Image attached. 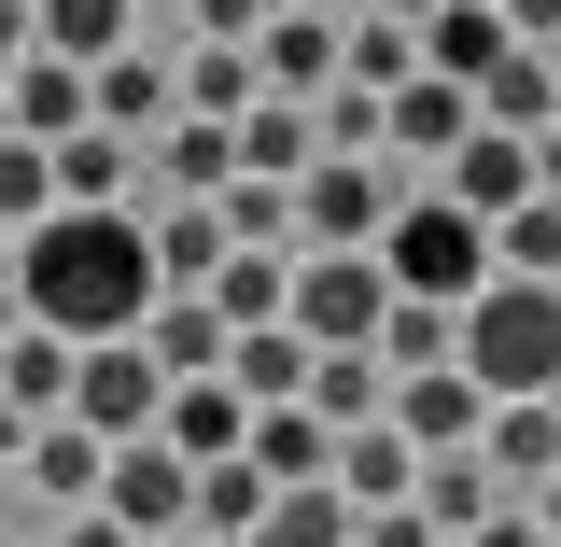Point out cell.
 <instances>
[{
	"mask_svg": "<svg viewBox=\"0 0 561 547\" xmlns=\"http://www.w3.org/2000/svg\"><path fill=\"white\" fill-rule=\"evenodd\" d=\"M14 295L57 338H140V309L169 295L154 281V225L140 210H43V225H14Z\"/></svg>",
	"mask_w": 561,
	"mask_h": 547,
	"instance_id": "1",
	"label": "cell"
},
{
	"mask_svg": "<svg viewBox=\"0 0 561 547\" xmlns=\"http://www.w3.org/2000/svg\"><path fill=\"white\" fill-rule=\"evenodd\" d=\"M463 365H478V394H561V281L491 267L463 295Z\"/></svg>",
	"mask_w": 561,
	"mask_h": 547,
	"instance_id": "2",
	"label": "cell"
},
{
	"mask_svg": "<svg viewBox=\"0 0 561 547\" xmlns=\"http://www.w3.org/2000/svg\"><path fill=\"white\" fill-rule=\"evenodd\" d=\"M379 267H393V295H478L491 281V225L449 183H408L393 225H379Z\"/></svg>",
	"mask_w": 561,
	"mask_h": 547,
	"instance_id": "3",
	"label": "cell"
},
{
	"mask_svg": "<svg viewBox=\"0 0 561 547\" xmlns=\"http://www.w3.org/2000/svg\"><path fill=\"white\" fill-rule=\"evenodd\" d=\"M393 155H309L295 169V239H365L379 253V225H393Z\"/></svg>",
	"mask_w": 561,
	"mask_h": 547,
	"instance_id": "4",
	"label": "cell"
},
{
	"mask_svg": "<svg viewBox=\"0 0 561 547\" xmlns=\"http://www.w3.org/2000/svg\"><path fill=\"white\" fill-rule=\"evenodd\" d=\"M154 408H169V365L140 338H84L70 351V421L84 435H154Z\"/></svg>",
	"mask_w": 561,
	"mask_h": 547,
	"instance_id": "5",
	"label": "cell"
},
{
	"mask_svg": "<svg viewBox=\"0 0 561 547\" xmlns=\"http://www.w3.org/2000/svg\"><path fill=\"white\" fill-rule=\"evenodd\" d=\"M99 505H113L127 534H169V520H197V449H169V435H113V464H99Z\"/></svg>",
	"mask_w": 561,
	"mask_h": 547,
	"instance_id": "6",
	"label": "cell"
},
{
	"mask_svg": "<svg viewBox=\"0 0 561 547\" xmlns=\"http://www.w3.org/2000/svg\"><path fill=\"white\" fill-rule=\"evenodd\" d=\"M140 169H154V197H225L239 183V113H169L140 140Z\"/></svg>",
	"mask_w": 561,
	"mask_h": 547,
	"instance_id": "7",
	"label": "cell"
},
{
	"mask_svg": "<svg viewBox=\"0 0 561 547\" xmlns=\"http://www.w3.org/2000/svg\"><path fill=\"white\" fill-rule=\"evenodd\" d=\"M435 183H449V197H463V210L491 225V210H519V197H534V140H519V127H491V113H478V127H463L449 155H435Z\"/></svg>",
	"mask_w": 561,
	"mask_h": 547,
	"instance_id": "8",
	"label": "cell"
},
{
	"mask_svg": "<svg viewBox=\"0 0 561 547\" xmlns=\"http://www.w3.org/2000/svg\"><path fill=\"white\" fill-rule=\"evenodd\" d=\"M463 127H478V99H463L449 70H408V84L379 99V155H408V169H435V155H449Z\"/></svg>",
	"mask_w": 561,
	"mask_h": 547,
	"instance_id": "9",
	"label": "cell"
},
{
	"mask_svg": "<svg viewBox=\"0 0 561 547\" xmlns=\"http://www.w3.org/2000/svg\"><path fill=\"white\" fill-rule=\"evenodd\" d=\"M225 338H239V323H225V295H210V281H169V295L140 309V351H154L169 379H210V365H225Z\"/></svg>",
	"mask_w": 561,
	"mask_h": 547,
	"instance_id": "10",
	"label": "cell"
},
{
	"mask_svg": "<svg viewBox=\"0 0 561 547\" xmlns=\"http://www.w3.org/2000/svg\"><path fill=\"white\" fill-rule=\"evenodd\" d=\"M393 421H408L421 449H478V421H491V394H478V365L449 351V365H408V379H393Z\"/></svg>",
	"mask_w": 561,
	"mask_h": 547,
	"instance_id": "11",
	"label": "cell"
},
{
	"mask_svg": "<svg viewBox=\"0 0 561 547\" xmlns=\"http://www.w3.org/2000/svg\"><path fill=\"white\" fill-rule=\"evenodd\" d=\"M84 70H99V127H127V140H154V127H169V113H183V70L154 57L140 29H127V43H113V57H84Z\"/></svg>",
	"mask_w": 561,
	"mask_h": 547,
	"instance_id": "12",
	"label": "cell"
},
{
	"mask_svg": "<svg viewBox=\"0 0 561 547\" xmlns=\"http://www.w3.org/2000/svg\"><path fill=\"white\" fill-rule=\"evenodd\" d=\"M478 449H491V478H505V491H548V478H561V394H491Z\"/></svg>",
	"mask_w": 561,
	"mask_h": 547,
	"instance_id": "13",
	"label": "cell"
},
{
	"mask_svg": "<svg viewBox=\"0 0 561 547\" xmlns=\"http://www.w3.org/2000/svg\"><path fill=\"white\" fill-rule=\"evenodd\" d=\"M14 127H28V140L99 127V70H84V57H57V43H28V57H14Z\"/></svg>",
	"mask_w": 561,
	"mask_h": 547,
	"instance_id": "14",
	"label": "cell"
},
{
	"mask_svg": "<svg viewBox=\"0 0 561 547\" xmlns=\"http://www.w3.org/2000/svg\"><path fill=\"white\" fill-rule=\"evenodd\" d=\"M154 435H169V449H253V394H239V379H225V365H210V379H169V408H154Z\"/></svg>",
	"mask_w": 561,
	"mask_h": 547,
	"instance_id": "15",
	"label": "cell"
},
{
	"mask_svg": "<svg viewBox=\"0 0 561 547\" xmlns=\"http://www.w3.org/2000/svg\"><path fill=\"white\" fill-rule=\"evenodd\" d=\"M337 491H351V505H393V491H421V435H408L393 408H379V421H337Z\"/></svg>",
	"mask_w": 561,
	"mask_h": 547,
	"instance_id": "16",
	"label": "cell"
},
{
	"mask_svg": "<svg viewBox=\"0 0 561 547\" xmlns=\"http://www.w3.org/2000/svg\"><path fill=\"white\" fill-rule=\"evenodd\" d=\"M253 70H267L280 99H323V84H337V14H323V0H309V14H267V29H253Z\"/></svg>",
	"mask_w": 561,
	"mask_h": 547,
	"instance_id": "17",
	"label": "cell"
},
{
	"mask_svg": "<svg viewBox=\"0 0 561 547\" xmlns=\"http://www.w3.org/2000/svg\"><path fill=\"white\" fill-rule=\"evenodd\" d=\"M309 351H323V338L280 309V323H239V338H225V379H239L253 408H280V394H309Z\"/></svg>",
	"mask_w": 561,
	"mask_h": 547,
	"instance_id": "18",
	"label": "cell"
},
{
	"mask_svg": "<svg viewBox=\"0 0 561 547\" xmlns=\"http://www.w3.org/2000/svg\"><path fill=\"white\" fill-rule=\"evenodd\" d=\"M127 183H140V140L127 127H70L57 140V210H127Z\"/></svg>",
	"mask_w": 561,
	"mask_h": 547,
	"instance_id": "19",
	"label": "cell"
},
{
	"mask_svg": "<svg viewBox=\"0 0 561 547\" xmlns=\"http://www.w3.org/2000/svg\"><path fill=\"white\" fill-rule=\"evenodd\" d=\"M505 43H519V29H505V0H435V14H421V70H449V84H478Z\"/></svg>",
	"mask_w": 561,
	"mask_h": 547,
	"instance_id": "20",
	"label": "cell"
},
{
	"mask_svg": "<svg viewBox=\"0 0 561 547\" xmlns=\"http://www.w3.org/2000/svg\"><path fill=\"white\" fill-rule=\"evenodd\" d=\"M99 464H113V435H84L70 408L28 421V478H43V505H99Z\"/></svg>",
	"mask_w": 561,
	"mask_h": 547,
	"instance_id": "21",
	"label": "cell"
},
{
	"mask_svg": "<svg viewBox=\"0 0 561 547\" xmlns=\"http://www.w3.org/2000/svg\"><path fill=\"white\" fill-rule=\"evenodd\" d=\"M239 547H351V491H337V478H280L267 520H253Z\"/></svg>",
	"mask_w": 561,
	"mask_h": 547,
	"instance_id": "22",
	"label": "cell"
},
{
	"mask_svg": "<svg viewBox=\"0 0 561 547\" xmlns=\"http://www.w3.org/2000/svg\"><path fill=\"white\" fill-rule=\"evenodd\" d=\"M253 464L267 478H337V421L309 394H280V408H253Z\"/></svg>",
	"mask_w": 561,
	"mask_h": 547,
	"instance_id": "23",
	"label": "cell"
},
{
	"mask_svg": "<svg viewBox=\"0 0 561 547\" xmlns=\"http://www.w3.org/2000/svg\"><path fill=\"white\" fill-rule=\"evenodd\" d=\"M463 99H478L491 127H519V140H534V127L561 113V84H548V43H505V57H491L478 84H463Z\"/></svg>",
	"mask_w": 561,
	"mask_h": 547,
	"instance_id": "24",
	"label": "cell"
},
{
	"mask_svg": "<svg viewBox=\"0 0 561 547\" xmlns=\"http://www.w3.org/2000/svg\"><path fill=\"white\" fill-rule=\"evenodd\" d=\"M309 155H323V99H253V113H239V169H280V183H295V169H309Z\"/></svg>",
	"mask_w": 561,
	"mask_h": 547,
	"instance_id": "25",
	"label": "cell"
},
{
	"mask_svg": "<svg viewBox=\"0 0 561 547\" xmlns=\"http://www.w3.org/2000/svg\"><path fill=\"white\" fill-rule=\"evenodd\" d=\"M154 281H210L225 267V197H154Z\"/></svg>",
	"mask_w": 561,
	"mask_h": 547,
	"instance_id": "26",
	"label": "cell"
},
{
	"mask_svg": "<svg viewBox=\"0 0 561 547\" xmlns=\"http://www.w3.org/2000/svg\"><path fill=\"white\" fill-rule=\"evenodd\" d=\"M449 351H463V295H393V309H379V365H393V379H408V365H449Z\"/></svg>",
	"mask_w": 561,
	"mask_h": 547,
	"instance_id": "27",
	"label": "cell"
},
{
	"mask_svg": "<svg viewBox=\"0 0 561 547\" xmlns=\"http://www.w3.org/2000/svg\"><path fill=\"white\" fill-rule=\"evenodd\" d=\"M309 408H323V421H379V408H393V365H379V338L309 351Z\"/></svg>",
	"mask_w": 561,
	"mask_h": 547,
	"instance_id": "28",
	"label": "cell"
},
{
	"mask_svg": "<svg viewBox=\"0 0 561 547\" xmlns=\"http://www.w3.org/2000/svg\"><path fill=\"white\" fill-rule=\"evenodd\" d=\"M210 295H225V323H280V295H295V253H267V239H225Z\"/></svg>",
	"mask_w": 561,
	"mask_h": 547,
	"instance_id": "29",
	"label": "cell"
},
{
	"mask_svg": "<svg viewBox=\"0 0 561 547\" xmlns=\"http://www.w3.org/2000/svg\"><path fill=\"white\" fill-rule=\"evenodd\" d=\"M70 351H84V338L14 323V338H0V394H14V408H70Z\"/></svg>",
	"mask_w": 561,
	"mask_h": 547,
	"instance_id": "30",
	"label": "cell"
},
{
	"mask_svg": "<svg viewBox=\"0 0 561 547\" xmlns=\"http://www.w3.org/2000/svg\"><path fill=\"white\" fill-rule=\"evenodd\" d=\"M140 29V0H28V43H57V57H113Z\"/></svg>",
	"mask_w": 561,
	"mask_h": 547,
	"instance_id": "31",
	"label": "cell"
},
{
	"mask_svg": "<svg viewBox=\"0 0 561 547\" xmlns=\"http://www.w3.org/2000/svg\"><path fill=\"white\" fill-rule=\"evenodd\" d=\"M267 464H253V449H210V464H197V520H210V534H253V520H267Z\"/></svg>",
	"mask_w": 561,
	"mask_h": 547,
	"instance_id": "32",
	"label": "cell"
},
{
	"mask_svg": "<svg viewBox=\"0 0 561 547\" xmlns=\"http://www.w3.org/2000/svg\"><path fill=\"white\" fill-rule=\"evenodd\" d=\"M421 505L463 534V520H491L505 505V478H491V449H421Z\"/></svg>",
	"mask_w": 561,
	"mask_h": 547,
	"instance_id": "33",
	"label": "cell"
},
{
	"mask_svg": "<svg viewBox=\"0 0 561 547\" xmlns=\"http://www.w3.org/2000/svg\"><path fill=\"white\" fill-rule=\"evenodd\" d=\"M253 99H267L253 43H197V57H183V113H253Z\"/></svg>",
	"mask_w": 561,
	"mask_h": 547,
	"instance_id": "34",
	"label": "cell"
},
{
	"mask_svg": "<svg viewBox=\"0 0 561 547\" xmlns=\"http://www.w3.org/2000/svg\"><path fill=\"white\" fill-rule=\"evenodd\" d=\"M491 267H534V281H561V197L534 183L519 210H491Z\"/></svg>",
	"mask_w": 561,
	"mask_h": 547,
	"instance_id": "35",
	"label": "cell"
},
{
	"mask_svg": "<svg viewBox=\"0 0 561 547\" xmlns=\"http://www.w3.org/2000/svg\"><path fill=\"white\" fill-rule=\"evenodd\" d=\"M337 70H351V84H379V99H393V84L421 70V29H408V14H365V29H337Z\"/></svg>",
	"mask_w": 561,
	"mask_h": 547,
	"instance_id": "36",
	"label": "cell"
},
{
	"mask_svg": "<svg viewBox=\"0 0 561 547\" xmlns=\"http://www.w3.org/2000/svg\"><path fill=\"white\" fill-rule=\"evenodd\" d=\"M43 210H57V140L0 127V225H43Z\"/></svg>",
	"mask_w": 561,
	"mask_h": 547,
	"instance_id": "37",
	"label": "cell"
},
{
	"mask_svg": "<svg viewBox=\"0 0 561 547\" xmlns=\"http://www.w3.org/2000/svg\"><path fill=\"white\" fill-rule=\"evenodd\" d=\"M225 239H267V253H295V183H280V169H239V183H225Z\"/></svg>",
	"mask_w": 561,
	"mask_h": 547,
	"instance_id": "38",
	"label": "cell"
},
{
	"mask_svg": "<svg viewBox=\"0 0 561 547\" xmlns=\"http://www.w3.org/2000/svg\"><path fill=\"white\" fill-rule=\"evenodd\" d=\"M351 547H449V520L421 491H393V505H351Z\"/></svg>",
	"mask_w": 561,
	"mask_h": 547,
	"instance_id": "39",
	"label": "cell"
},
{
	"mask_svg": "<svg viewBox=\"0 0 561 547\" xmlns=\"http://www.w3.org/2000/svg\"><path fill=\"white\" fill-rule=\"evenodd\" d=\"M449 547H548V520H534V491H505V505H491V520H463Z\"/></svg>",
	"mask_w": 561,
	"mask_h": 547,
	"instance_id": "40",
	"label": "cell"
},
{
	"mask_svg": "<svg viewBox=\"0 0 561 547\" xmlns=\"http://www.w3.org/2000/svg\"><path fill=\"white\" fill-rule=\"evenodd\" d=\"M183 29H197V43H253V29H267V0H183Z\"/></svg>",
	"mask_w": 561,
	"mask_h": 547,
	"instance_id": "41",
	"label": "cell"
},
{
	"mask_svg": "<svg viewBox=\"0 0 561 547\" xmlns=\"http://www.w3.org/2000/svg\"><path fill=\"white\" fill-rule=\"evenodd\" d=\"M57 547H140V534L113 520V505H57Z\"/></svg>",
	"mask_w": 561,
	"mask_h": 547,
	"instance_id": "42",
	"label": "cell"
},
{
	"mask_svg": "<svg viewBox=\"0 0 561 547\" xmlns=\"http://www.w3.org/2000/svg\"><path fill=\"white\" fill-rule=\"evenodd\" d=\"M505 29H519V43H548V29H561V0H505Z\"/></svg>",
	"mask_w": 561,
	"mask_h": 547,
	"instance_id": "43",
	"label": "cell"
},
{
	"mask_svg": "<svg viewBox=\"0 0 561 547\" xmlns=\"http://www.w3.org/2000/svg\"><path fill=\"white\" fill-rule=\"evenodd\" d=\"M28 421H43V408H14V394H0V464H28Z\"/></svg>",
	"mask_w": 561,
	"mask_h": 547,
	"instance_id": "44",
	"label": "cell"
},
{
	"mask_svg": "<svg viewBox=\"0 0 561 547\" xmlns=\"http://www.w3.org/2000/svg\"><path fill=\"white\" fill-rule=\"evenodd\" d=\"M534 183H548V197H561V113H548V127H534Z\"/></svg>",
	"mask_w": 561,
	"mask_h": 547,
	"instance_id": "45",
	"label": "cell"
},
{
	"mask_svg": "<svg viewBox=\"0 0 561 547\" xmlns=\"http://www.w3.org/2000/svg\"><path fill=\"white\" fill-rule=\"evenodd\" d=\"M140 547H239V534H210V520H169V534H140Z\"/></svg>",
	"mask_w": 561,
	"mask_h": 547,
	"instance_id": "46",
	"label": "cell"
},
{
	"mask_svg": "<svg viewBox=\"0 0 561 547\" xmlns=\"http://www.w3.org/2000/svg\"><path fill=\"white\" fill-rule=\"evenodd\" d=\"M0 57H28V0H0Z\"/></svg>",
	"mask_w": 561,
	"mask_h": 547,
	"instance_id": "47",
	"label": "cell"
},
{
	"mask_svg": "<svg viewBox=\"0 0 561 547\" xmlns=\"http://www.w3.org/2000/svg\"><path fill=\"white\" fill-rule=\"evenodd\" d=\"M534 520H548V534H561V478H548V491H534Z\"/></svg>",
	"mask_w": 561,
	"mask_h": 547,
	"instance_id": "48",
	"label": "cell"
},
{
	"mask_svg": "<svg viewBox=\"0 0 561 547\" xmlns=\"http://www.w3.org/2000/svg\"><path fill=\"white\" fill-rule=\"evenodd\" d=\"M0 127H14V57H0Z\"/></svg>",
	"mask_w": 561,
	"mask_h": 547,
	"instance_id": "49",
	"label": "cell"
},
{
	"mask_svg": "<svg viewBox=\"0 0 561 547\" xmlns=\"http://www.w3.org/2000/svg\"><path fill=\"white\" fill-rule=\"evenodd\" d=\"M379 14H408V29H421V14H435V0H379Z\"/></svg>",
	"mask_w": 561,
	"mask_h": 547,
	"instance_id": "50",
	"label": "cell"
},
{
	"mask_svg": "<svg viewBox=\"0 0 561 547\" xmlns=\"http://www.w3.org/2000/svg\"><path fill=\"white\" fill-rule=\"evenodd\" d=\"M548 84H561V29H548Z\"/></svg>",
	"mask_w": 561,
	"mask_h": 547,
	"instance_id": "51",
	"label": "cell"
},
{
	"mask_svg": "<svg viewBox=\"0 0 561 547\" xmlns=\"http://www.w3.org/2000/svg\"><path fill=\"white\" fill-rule=\"evenodd\" d=\"M267 14H309V0H267Z\"/></svg>",
	"mask_w": 561,
	"mask_h": 547,
	"instance_id": "52",
	"label": "cell"
}]
</instances>
